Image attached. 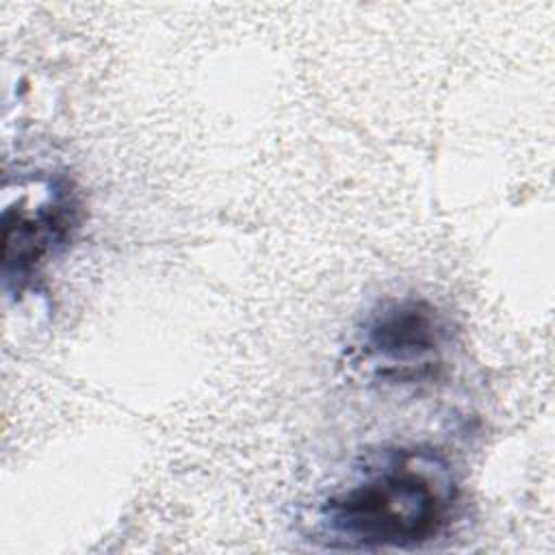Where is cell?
Masks as SVG:
<instances>
[{
    "instance_id": "1",
    "label": "cell",
    "mask_w": 555,
    "mask_h": 555,
    "mask_svg": "<svg viewBox=\"0 0 555 555\" xmlns=\"http://www.w3.org/2000/svg\"><path fill=\"white\" fill-rule=\"evenodd\" d=\"M457 501V479L440 453L390 447L369 453L319 501L312 531L330 548H414L449 529Z\"/></svg>"
},
{
    "instance_id": "2",
    "label": "cell",
    "mask_w": 555,
    "mask_h": 555,
    "mask_svg": "<svg viewBox=\"0 0 555 555\" xmlns=\"http://www.w3.org/2000/svg\"><path fill=\"white\" fill-rule=\"evenodd\" d=\"M451 347L447 317L423 297L401 295L377 301L353 338L356 366L382 382L418 384L434 379Z\"/></svg>"
},
{
    "instance_id": "3",
    "label": "cell",
    "mask_w": 555,
    "mask_h": 555,
    "mask_svg": "<svg viewBox=\"0 0 555 555\" xmlns=\"http://www.w3.org/2000/svg\"><path fill=\"white\" fill-rule=\"evenodd\" d=\"M80 204L67 178H52L2 212V278L4 286L22 293L56 256L78 228Z\"/></svg>"
}]
</instances>
